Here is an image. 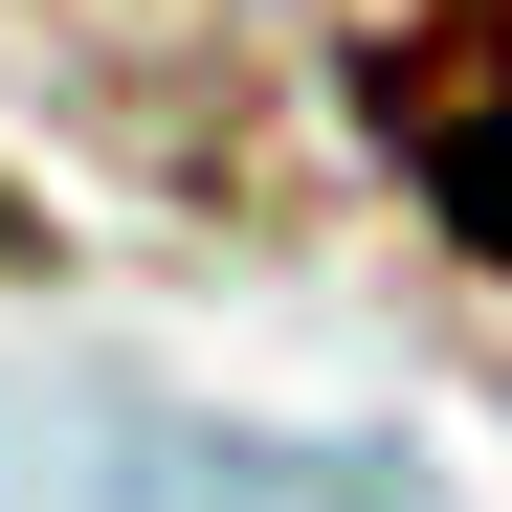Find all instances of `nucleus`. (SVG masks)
<instances>
[{"mask_svg": "<svg viewBox=\"0 0 512 512\" xmlns=\"http://www.w3.org/2000/svg\"><path fill=\"white\" fill-rule=\"evenodd\" d=\"M401 156H423V201H446L468 245H490V268H512V112H379Z\"/></svg>", "mask_w": 512, "mask_h": 512, "instance_id": "1", "label": "nucleus"}]
</instances>
